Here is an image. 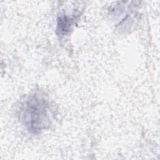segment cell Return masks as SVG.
I'll use <instances>...</instances> for the list:
<instances>
[{
    "label": "cell",
    "instance_id": "1",
    "mask_svg": "<svg viewBox=\"0 0 160 160\" xmlns=\"http://www.w3.org/2000/svg\"><path fill=\"white\" fill-rule=\"evenodd\" d=\"M49 104L39 95L29 96L20 108V118L26 128L32 132H38L49 125Z\"/></svg>",
    "mask_w": 160,
    "mask_h": 160
}]
</instances>
